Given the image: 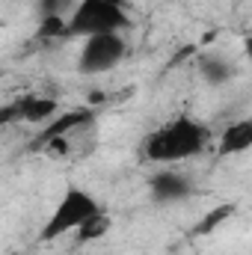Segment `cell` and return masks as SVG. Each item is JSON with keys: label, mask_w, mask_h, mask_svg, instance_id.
<instances>
[{"label": "cell", "mask_w": 252, "mask_h": 255, "mask_svg": "<svg viewBox=\"0 0 252 255\" xmlns=\"http://www.w3.org/2000/svg\"><path fill=\"white\" fill-rule=\"evenodd\" d=\"M205 142H208V130L199 122H193L190 116H181V119L154 128L142 139V154L151 163H178L199 154Z\"/></svg>", "instance_id": "6da1fadb"}, {"label": "cell", "mask_w": 252, "mask_h": 255, "mask_svg": "<svg viewBox=\"0 0 252 255\" xmlns=\"http://www.w3.org/2000/svg\"><path fill=\"white\" fill-rule=\"evenodd\" d=\"M127 15L119 0H77L68 15V36H98V33H122Z\"/></svg>", "instance_id": "7a4b0ae2"}, {"label": "cell", "mask_w": 252, "mask_h": 255, "mask_svg": "<svg viewBox=\"0 0 252 255\" xmlns=\"http://www.w3.org/2000/svg\"><path fill=\"white\" fill-rule=\"evenodd\" d=\"M98 211H101V205H98V199L92 193L80 190V187H68L63 193V199L57 202V208H54V214L45 223V229H42L39 238L42 241H57V238H63L68 232H77Z\"/></svg>", "instance_id": "3957f363"}, {"label": "cell", "mask_w": 252, "mask_h": 255, "mask_svg": "<svg viewBox=\"0 0 252 255\" xmlns=\"http://www.w3.org/2000/svg\"><path fill=\"white\" fill-rule=\"evenodd\" d=\"M125 54H127V42L122 33H98V36H89L83 42L77 68L83 74H104V71H113L122 63Z\"/></svg>", "instance_id": "277c9868"}, {"label": "cell", "mask_w": 252, "mask_h": 255, "mask_svg": "<svg viewBox=\"0 0 252 255\" xmlns=\"http://www.w3.org/2000/svg\"><path fill=\"white\" fill-rule=\"evenodd\" d=\"M148 190H151V199H154L157 205H175V202H181L184 196H190L193 184H190L187 175L172 172V169H163V172H154V175H151Z\"/></svg>", "instance_id": "5b68a950"}, {"label": "cell", "mask_w": 252, "mask_h": 255, "mask_svg": "<svg viewBox=\"0 0 252 255\" xmlns=\"http://www.w3.org/2000/svg\"><path fill=\"white\" fill-rule=\"evenodd\" d=\"M15 107H18V119H21V122H30V125L51 122V119L60 113V104H57L54 98H48V95H36V92L24 95Z\"/></svg>", "instance_id": "8992f818"}, {"label": "cell", "mask_w": 252, "mask_h": 255, "mask_svg": "<svg viewBox=\"0 0 252 255\" xmlns=\"http://www.w3.org/2000/svg\"><path fill=\"white\" fill-rule=\"evenodd\" d=\"M220 154L232 157V154H244L252 148V119H238L232 125H226L223 136H220Z\"/></svg>", "instance_id": "52a82bcc"}, {"label": "cell", "mask_w": 252, "mask_h": 255, "mask_svg": "<svg viewBox=\"0 0 252 255\" xmlns=\"http://www.w3.org/2000/svg\"><path fill=\"white\" fill-rule=\"evenodd\" d=\"M199 71H202V77H205L208 83H214V86L229 83V80H232V74H235L232 63H229V60H223V57H217V54L202 57V60H199Z\"/></svg>", "instance_id": "ba28073f"}, {"label": "cell", "mask_w": 252, "mask_h": 255, "mask_svg": "<svg viewBox=\"0 0 252 255\" xmlns=\"http://www.w3.org/2000/svg\"><path fill=\"white\" fill-rule=\"evenodd\" d=\"M110 229H113V217L101 208L95 217H89V220H86V223L74 232V238H77L80 244H92V241H101Z\"/></svg>", "instance_id": "9c48e42d"}, {"label": "cell", "mask_w": 252, "mask_h": 255, "mask_svg": "<svg viewBox=\"0 0 252 255\" xmlns=\"http://www.w3.org/2000/svg\"><path fill=\"white\" fill-rule=\"evenodd\" d=\"M39 9H42V18H51V15H71V0H42L39 3Z\"/></svg>", "instance_id": "30bf717a"}, {"label": "cell", "mask_w": 252, "mask_h": 255, "mask_svg": "<svg viewBox=\"0 0 252 255\" xmlns=\"http://www.w3.org/2000/svg\"><path fill=\"white\" fill-rule=\"evenodd\" d=\"M229 214H232V205H226V208H220L217 214H208V217H205V226H202L199 232H208V229H214V226H220V220H223V217H229Z\"/></svg>", "instance_id": "8fae6325"}, {"label": "cell", "mask_w": 252, "mask_h": 255, "mask_svg": "<svg viewBox=\"0 0 252 255\" xmlns=\"http://www.w3.org/2000/svg\"><path fill=\"white\" fill-rule=\"evenodd\" d=\"M244 57H247L250 65H252V33L250 36H244Z\"/></svg>", "instance_id": "7c38bea8"}, {"label": "cell", "mask_w": 252, "mask_h": 255, "mask_svg": "<svg viewBox=\"0 0 252 255\" xmlns=\"http://www.w3.org/2000/svg\"><path fill=\"white\" fill-rule=\"evenodd\" d=\"M169 3H181V0H169Z\"/></svg>", "instance_id": "4fadbf2b"}]
</instances>
